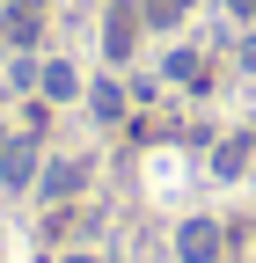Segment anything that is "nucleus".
Here are the masks:
<instances>
[{"label": "nucleus", "instance_id": "6e6552de", "mask_svg": "<svg viewBox=\"0 0 256 263\" xmlns=\"http://www.w3.org/2000/svg\"><path fill=\"white\" fill-rule=\"evenodd\" d=\"M227 8H234V15H242V22H256V0H227Z\"/></svg>", "mask_w": 256, "mask_h": 263}, {"label": "nucleus", "instance_id": "39448f33", "mask_svg": "<svg viewBox=\"0 0 256 263\" xmlns=\"http://www.w3.org/2000/svg\"><path fill=\"white\" fill-rule=\"evenodd\" d=\"M44 95H74V66H44Z\"/></svg>", "mask_w": 256, "mask_h": 263}, {"label": "nucleus", "instance_id": "1a4fd4ad", "mask_svg": "<svg viewBox=\"0 0 256 263\" xmlns=\"http://www.w3.org/2000/svg\"><path fill=\"white\" fill-rule=\"evenodd\" d=\"M242 66H249V73H256V37H249V44H242Z\"/></svg>", "mask_w": 256, "mask_h": 263}, {"label": "nucleus", "instance_id": "0eeeda50", "mask_svg": "<svg viewBox=\"0 0 256 263\" xmlns=\"http://www.w3.org/2000/svg\"><path fill=\"white\" fill-rule=\"evenodd\" d=\"M117 110H124V95H117V88L103 81V88H95V117H117Z\"/></svg>", "mask_w": 256, "mask_h": 263}, {"label": "nucleus", "instance_id": "423d86ee", "mask_svg": "<svg viewBox=\"0 0 256 263\" xmlns=\"http://www.w3.org/2000/svg\"><path fill=\"white\" fill-rule=\"evenodd\" d=\"M169 73H176V81H205V66L190 59V51H176V59H169Z\"/></svg>", "mask_w": 256, "mask_h": 263}, {"label": "nucleus", "instance_id": "7ed1b4c3", "mask_svg": "<svg viewBox=\"0 0 256 263\" xmlns=\"http://www.w3.org/2000/svg\"><path fill=\"white\" fill-rule=\"evenodd\" d=\"M81 176H88L81 161H51V168H44V197H74V190H81Z\"/></svg>", "mask_w": 256, "mask_h": 263}, {"label": "nucleus", "instance_id": "f03ea898", "mask_svg": "<svg viewBox=\"0 0 256 263\" xmlns=\"http://www.w3.org/2000/svg\"><path fill=\"white\" fill-rule=\"evenodd\" d=\"M176 249H183V263H212V256H220V227H212V219H190Z\"/></svg>", "mask_w": 256, "mask_h": 263}, {"label": "nucleus", "instance_id": "20e7f679", "mask_svg": "<svg viewBox=\"0 0 256 263\" xmlns=\"http://www.w3.org/2000/svg\"><path fill=\"white\" fill-rule=\"evenodd\" d=\"M190 8V0H147V8H139V22H154V29H169L176 15Z\"/></svg>", "mask_w": 256, "mask_h": 263}, {"label": "nucleus", "instance_id": "f257e3e1", "mask_svg": "<svg viewBox=\"0 0 256 263\" xmlns=\"http://www.w3.org/2000/svg\"><path fill=\"white\" fill-rule=\"evenodd\" d=\"M0 183H8V190H22V183H37V146H15L8 139V124H0Z\"/></svg>", "mask_w": 256, "mask_h": 263}, {"label": "nucleus", "instance_id": "9d476101", "mask_svg": "<svg viewBox=\"0 0 256 263\" xmlns=\"http://www.w3.org/2000/svg\"><path fill=\"white\" fill-rule=\"evenodd\" d=\"M15 8H37V15H44V0H15Z\"/></svg>", "mask_w": 256, "mask_h": 263}, {"label": "nucleus", "instance_id": "9b49d317", "mask_svg": "<svg viewBox=\"0 0 256 263\" xmlns=\"http://www.w3.org/2000/svg\"><path fill=\"white\" fill-rule=\"evenodd\" d=\"M66 263H95V256H66Z\"/></svg>", "mask_w": 256, "mask_h": 263}]
</instances>
